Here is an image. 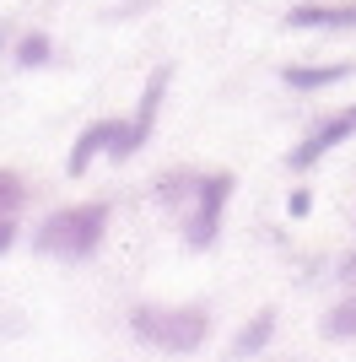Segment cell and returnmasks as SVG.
<instances>
[{
  "instance_id": "3957f363",
  "label": "cell",
  "mask_w": 356,
  "mask_h": 362,
  "mask_svg": "<svg viewBox=\"0 0 356 362\" xmlns=\"http://www.w3.org/2000/svg\"><path fill=\"white\" fill-rule=\"evenodd\" d=\"M227 195H232V173H206L194 184V211H189V249H210L216 233H222V211H227Z\"/></svg>"
},
{
  "instance_id": "5b68a950",
  "label": "cell",
  "mask_w": 356,
  "mask_h": 362,
  "mask_svg": "<svg viewBox=\"0 0 356 362\" xmlns=\"http://www.w3.org/2000/svg\"><path fill=\"white\" fill-rule=\"evenodd\" d=\"M286 28H356V0H340V6H292L286 11Z\"/></svg>"
},
{
  "instance_id": "4fadbf2b",
  "label": "cell",
  "mask_w": 356,
  "mask_h": 362,
  "mask_svg": "<svg viewBox=\"0 0 356 362\" xmlns=\"http://www.w3.org/2000/svg\"><path fill=\"white\" fill-rule=\"evenodd\" d=\"M286 211H292V216H308V211H313V189H292Z\"/></svg>"
},
{
  "instance_id": "8fae6325",
  "label": "cell",
  "mask_w": 356,
  "mask_h": 362,
  "mask_svg": "<svg viewBox=\"0 0 356 362\" xmlns=\"http://www.w3.org/2000/svg\"><path fill=\"white\" fill-rule=\"evenodd\" d=\"M22 200H28V179L11 173V168H0V216L22 211Z\"/></svg>"
},
{
  "instance_id": "8992f818",
  "label": "cell",
  "mask_w": 356,
  "mask_h": 362,
  "mask_svg": "<svg viewBox=\"0 0 356 362\" xmlns=\"http://www.w3.org/2000/svg\"><path fill=\"white\" fill-rule=\"evenodd\" d=\"M351 71H356L351 60H340V65H286L281 81H286V87H297V92H319V87H335V81H345Z\"/></svg>"
},
{
  "instance_id": "6da1fadb",
  "label": "cell",
  "mask_w": 356,
  "mask_h": 362,
  "mask_svg": "<svg viewBox=\"0 0 356 362\" xmlns=\"http://www.w3.org/2000/svg\"><path fill=\"white\" fill-rule=\"evenodd\" d=\"M130 330L135 341H146V346L157 351H173V357H184V351H200L210 335V314L200 308V303H141L130 314Z\"/></svg>"
},
{
  "instance_id": "277c9868",
  "label": "cell",
  "mask_w": 356,
  "mask_h": 362,
  "mask_svg": "<svg viewBox=\"0 0 356 362\" xmlns=\"http://www.w3.org/2000/svg\"><path fill=\"white\" fill-rule=\"evenodd\" d=\"M351 136H356V103L340 108V114H329V119L319 124L308 141H297V151H286V168H292V173H302V168H313L329 146H340V141H351Z\"/></svg>"
},
{
  "instance_id": "30bf717a",
  "label": "cell",
  "mask_w": 356,
  "mask_h": 362,
  "mask_svg": "<svg viewBox=\"0 0 356 362\" xmlns=\"http://www.w3.org/2000/svg\"><path fill=\"white\" fill-rule=\"evenodd\" d=\"M167 76H173V71L162 65V71L151 76V87L141 92V108H135V119H130L135 130H141V136H151V124H157V103H162V92H167Z\"/></svg>"
},
{
  "instance_id": "ba28073f",
  "label": "cell",
  "mask_w": 356,
  "mask_h": 362,
  "mask_svg": "<svg viewBox=\"0 0 356 362\" xmlns=\"http://www.w3.org/2000/svg\"><path fill=\"white\" fill-rule=\"evenodd\" d=\"M270 335H275V308H259V314L237 330V341H232V357H254V351H265L270 346Z\"/></svg>"
},
{
  "instance_id": "5bb4252c",
  "label": "cell",
  "mask_w": 356,
  "mask_h": 362,
  "mask_svg": "<svg viewBox=\"0 0 356 362\" xmlns=\"http://www.w3.org/2000/svg\"><path fill=\"white\" fill-rule=\"evenodd\" d=\"M11 243H16V222H11V216H0V255H6Z\"/></svg>"
},
{
  "instance_id": "9a60e30c",
  "label": "cell",
  "mask_w": 356,
  "mask_h": 362,
  "mask_svg": "<svg viewBox=\"0 0 356 362\" xmlns=\"http://www.w3.org/2000/svg\"><path fill=\"white\" fill-rule=\"evenodd\" d=\"M340 281H345V287H356V249L340 259Z\"/></svg>"
},
{
  "instance_id": "9c48e42d",
  "label": "cell",
  "mask_w": 356,
  "mask_h": 362,
  "mask_svg": "<svg viewBox=\"0 0 356 362\" xmlns=\"http://www.w3.org/2000/svg\"><path fill=\"white\" fill-rule=\"evenodd\" d=\"M324 341H356V287L324 314Z\"/></svg>"
},
{
  "instance_id": "52a82bcc",
  "label": "cell",
  "mask_w": 356,
  "mask_h": 362,
  "mask_svg": "<svg viewBox=\"0 0 356 362\" xmlns=\"http://www.w3.org/2000/svg\"><path fill=\"white\" fill-rule=\"evenodd\" d=\"M97 151H108V119L87 124V130L76 136V146H71V163H65V168H71V179H81V173H87Z\"/></svg>"
},
{
  "instance_id": "7a4b0ae2",
  "label": "cell",
  "mask_w": 356,
  "mask_h": 362,
  "mask_svg": "<svg viewBox=\"0 0 356 362\" xmlns=\"http://www.w3.org/2000/svg\"><path fill=\"white\" fill-rule=\"evenodd\" d=\"M108 233V206L103 200H92V206H65V211H49L32 233L38 243V255L49 259H87L97 255V243Z\"/></svg>"
},
{
  "instance_id": "7c38bea8",
  "label": "cell",
  "mask_w": 356,
  "mask_h": 362,
  "mask_svg": "<svg viewBox=\"0 0 356 362\" xmlns=\"http://www.w3.org/2000/svg\"><path fill=\"white\" fill-rule=\"evenodd\" d=\"M49 54H54V44L44 33H22L16 38V65H49Z\"/></svg>"
}]
</instances>
